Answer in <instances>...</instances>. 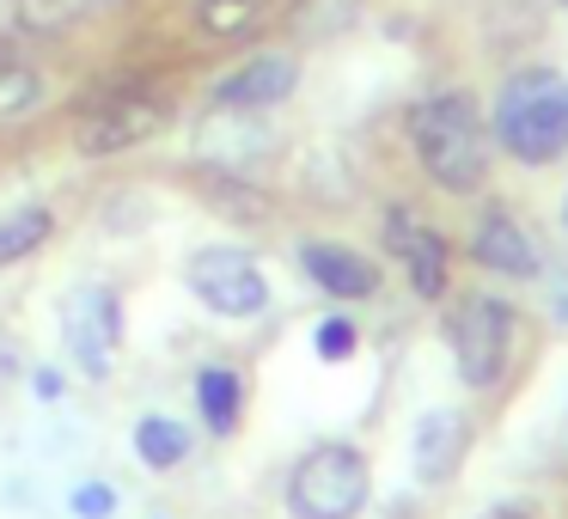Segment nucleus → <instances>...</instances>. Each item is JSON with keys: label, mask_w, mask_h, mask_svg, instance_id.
Instances as JSON below:
<instances>
[{"label": "nucleus", "mask_w": 568, "mask_h": 519, "mask_svg": "<svg viewBox=\"0 0 568 519\" xmlns=\"http://www.w3.org/2000/svg\"><path fill=\"white\" fill-rule=\"evenodd\" d=\"M470 446V421L458 409H428L416 421V440H409V465H416V482H446L458 465H465Z\"/></svg>", "instance_id": "10"}, {"label": "nucleus", "mask_w": 568, "mask_h": 519, "mask_svg": "<svg viewBox=\"0 0 568 519\" xmlns=\"http://www.w3.org/2000/svg\"><path fill=\"white\" fill-rule=\"evenodd\" d=\"M38 397H62V373H38Z\"/></svg>", "instance_id": "22"}, {"label": "nucleus", "mask_w": 568, "mask_h": 519, "mask_svg": "<svg viewBox=\"0 0 568 519\" xmlns=\"http://www.w3.org/2000/svg\"><path fill=\"white\" fill-rule=\"evenodd\" d=\"M409 147L446 196H470L489 177V135L470 92H434L409 111Z\"/></svg>", "instance_id": "1"}, {"label": "nucleus", "mask_w": 568, "mask_h": 519, "mask_svg": "<svg viewBox=\"0 0 568 519\" xmlns=\"http://www.w3.org/2000/svg\"><path fill=\"white\" fill-rule=\"evenodd\" d=\"M184 452H190V428H184V421H172V416H141L135 421V458L148 470L184 465Z\"/></svg>", "instance_id": "16"}, {"label": "nucleus", "mask_w": 568, "mask_h": 519, "mask_svg": "<svg viewBox=\"0 0 568 519\" xmlns=\"http://www.w3.org/2000/svg\"><path fill=\"white\" fill-rule=\"evenodd\" d=\"M495 141L519 165H550L568 147V80L550 68H519L495 92Z\"/></svg>", "instance_id": "2"}, {"label": "nucleus", "mask_w": 568, "mask_h": 519, "mask_svg": "<svg viewBox=\"0 0 568 519\" xmlns=\"http://www.w3.org/2000/svg\"><path fill=\"white\" fill-rule=\"evenodd\" d=\"M300 86V62L294 55H257V62H245L239 74H226L221 86H214V104L221 111H270V104L294 99Z\"/></svg>", "instance_id": "9"}, {"label": "nucleus", "mask_w": 568, "mask_h": 519, "mask_svg": "<svg viewBox=\"0 0 568 519\" xmlns=\"http://www.w3.org/2000/svg\"><path fill=\"white\" fill-rule=\"evenodd\" d=\"M300 263H306V275L331 299H373L379 294V269H373L361 251H348V245H324V238H312V245H300Z\"/></svg>", "instance_id": "12"}, {"label": "nucleus", "mask_w": 568, "mask_h": 519, "mask_svg": "<svg viewBox=\"0 0 568 519\" xmlns=\"http://www.w3.org/2000/svg\"><path fill=\"white\" fill-rule=\"evenodd\" d=\"M355 343H361V330L348 318H324L318 324V360H348V355H355Z\"/></svg>", "instance_id": "20"}, {"label": "nucleus", "mask_w": 568, "mask_h": 519, "mask_svg": "<svg viewBox=\"0 0 568 519\" xmlns=\"http://www.w3.org/2000/svg\"><path fill=\"white\" fill-rule=\"evenodd\" d=\"M184 282L214 318H257L270 306V282L239 245H209L184 263Z\"/></svg>", "instance_id": "5"}, {"label": "nucleus", "mask_w": 568, "mask_h": 519, "mask_svg": "<svg viewBox=\"0 0 568 519\" xmlns=\"http://www.w3.org/2000/svg\"><path fill=\"white\" fill-rule=\"evenodd\" d=\"M385 238H392V251H397V263H404L409 287H416L422 299H446V238L434 233V226H422L409 208H392Z\"/></svg>", "instance_id": "8"}, {"label": "nucleus", "mask_w": 568, "mask_h": 519, "mask_svg": "<svg viewBox=\"0 0 568 519\" xmlns=\"http://www.w3.org/2000/svg\"><path fill=\"white\" fill-rule=\"evenodd\" d=\"M562 226H568V196H562Z\"/></svg>", "instance_id": "25"}, {"label": "nucleus", "mask_w": 568, "mask_h": 519, "mask_svg": "<svg viewBox=\"0 0 568 519\" xmlns=\"http://www.w3.org/2000/svg\"><path fill=\"white\" fill-rule=\"evenodd\" d=\"M62 336H68V355L80 360V373L104 379L116 360V343H123V299H116V287L80 282L62 299Z\"/></svg>", "instance_id": "6"}, {"label": "nucleus", "mask_w": 568, "mask_h": 519, "mask_svg": "<svg viewBox=\"0 0 568 519\" xmlns=\"http://www.w3.org/2000/svg\"><path fill=\"white\" fill-rule=\"evenodd\" d=\"M361 0H294L287 7V31L300 43H336L343 31H355Z\"/></svg>", "instance_id": "13"}, {"label": "nucleus", "mask_w": 568, "mask_h": 519, "mask_svg": "<svg viewBox=\"0 0 568 519\" xmlns=\"http://www.w3.org/2000/svg\"><path fill=\"white\" fill-rule=\"evenodd\" d=\"M196 404H202V421H209L214 434H233V428H239V404H245V385H239V373L202 367V373H196Z\"/></svg>", "instance_id": "15"}, {"label": "nucleus", "mask_w": 568, "mask_h": 519, "mask_svg": "<svg viewBox=\"0 0 568 519\" xmlns=\"http://www.w3.org/2000/svg\"><path fill=\"white\" fill-rule=\"evenodd\" d=\"M270 0H196V31L202 38H245V31L263 26Z\"/></svg>", "instance_id": "17"}, {"label": "nucleus", "mask_w": 568, "mask_h": 519, "mask_svg": "<svg viewBox=\"0 0 568 519\" xmlns=\"http://www.w3.org/2000/svg\"><path fill=\"white\" fill-rule=\"evenodd\" d=\"M470 257H477L483 269H495V275H514V282H531V275H538V245H531L526 226H519L514 214H501V208L477 221Z\"/></svg>", "instance_id": "11"}, {"label": "nucleus", "mask_w": 568, "mask_h": 519, "mask_svg": "<svg viewBox=\"0 0 568 519\" xmlns=\"http://www.w3.org/2000/svg\"><path fill=\"white\" fill-rule=\"evenodd\" d=\"M373 495V470L355 446H312L287 477V507L300 519H355Z\"/></svg>", "instance_id": "3"}, {"label": "nucleus", "mask_w": 568, "mask_h": 519, "mask_svg": "<svg viewBox=\"0 0 568 519\" xmlns=\"http://www.w3.org/2000/svg\"><path fill=\"white\" fill-rule=\"evenodd\" d=\"M13 7H19V26L26 31H62L80 13V0H13Z\"/></svg>", "instance_id": "19"}, {"label": "nucleus", "mask_w": 568, "mask_h": 519, "mask_svg": "<svg viewBox=\"0 0 568 519\" xmlns=\"http://www.w3.org/2000/svg\"><path fill=\"white\" fill-rule=\"evenodd\" d=\"M50 233H55V214L38 208V202H26V208H13V214H0V269H7V263L38 257V251L50 245Z\"/></svg>", "instance_id": "14"}, {"label": "nucleus", "mask_w": 568, "mask_h": 519, "mask_svg": "<svg viewBox=\"0 0 568 519\" xmlns=\"http://www.w3.org/2000/svg\"><path fill=\"white\" fill-rule=\"evenodd\" d=\"M562 7H568V0H562Z\"/></svg>", "instance_id": "26"}, {"label": "nucleus", "mask_w": 568, "mask_h": 519, "mask_svg": "<svg viewBox=\"0 0 568 519\" xmlns=\"http://www.w3.org/2000/svg\"><path fill=\"white\" fill-rule=\"evenodd\" d=\"M446 343H453V367L465 385H495L507 373V343H514V306L495 294H465L446 318Z\"/></svg>", "instance_id": "4"}, {"label": "nucleus", "mask_w": 568, "mask_h": 519, "mask_svg": "<svg viewBox=\"0 0 568 519\" xmlns=\"http://www.w3.org/2000/svg\"><path fill=\"white\" fill-rule=\"evenodd\" d=\"M74 513L80 519H111L116 513V489H111V482H80V489H74Z\"/></svg>", "instance_id": "21"}, {"label": "nucleus", "mask_w": 568, "mask_h": 519, "mask_svg": "<svg viewBox=\"0 0 568 519\" xmlns=\"http://www.w3.org/2000/svg\"><path fill=\"white\" fill-rule=\"evenodd\" d=\"M172 123V104L160 92H111L104 104H92L74 129V147L87 160H104V153H123V147H141L153 141L160 129Z\"/></svg>", "instance_id": "7"}, {"label": "nucleus", "mask_w": 568, "mask_h": 519, "mask_svg": "<svg viewBox=\"0 0 568 519\" xmlns=\"http://www.w3.org/2000/svg\"><path fill=\"white\" fill-rule=\"evenodd\" d=\"M38 99H43V80L31 74L26 62H13V55H0V116H26Z\"/></svg>", "instance_id": "18"}, {"label": "nucleus", "mask_w": 568, "mask_h": 519, "mask_svg": "<svg viewBox=\"0 0 568 519\" xmlns=\"http://www.w3.org/2000/svg\"><path fill=\"white\" fill-rule=\"evenodd\" d=\"M556 318H568V294H556Z\"/></svg>", "instance_id": "24"}, {"label": "nucleus", "mask_w": 568, "mask_h": 519, "mask_svg": "<svg viewBox=\"0 0 568 519\" xmlns=\"http://www.w3.org/2000/svg\"><path fill=\"white\" fill-rule=\"evenodd\" d=\"M477 519H531L526 507H489V513H477Z\"/></svg>", "instance_id": "23"}]
</instances>
